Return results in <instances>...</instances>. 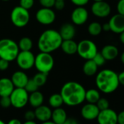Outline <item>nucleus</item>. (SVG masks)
Listing matches in <instances>:
<instances>
[{
  "mask_svg": "<svg viewBox=\"0 0 124 124\" xmlns=\"http://www.w3.org/2000/svg\"><path fill=\"white\" fill-rule=\"evenodd\" d=\"M36 19L42 25H50L55 20V13L52 8H42L36 13Z\"/></svg>",
  "mask_w": 124,
  "mask_h": 124,
  "instance_id": "9d476101",
  "label": "nucleus"
},
{
  "mask_svg": "<svg viewBox=\"0 0 124 124\" xmlns=\"http://www.w3.org/2000/svg\"><path fill=\"white\" fill-rule=\"evenodd\" d=\"M71 19L73 24L82 26L88 19V12L84 7H77L71 14Z\"/></svg>",
  "mask_w": 124,
  "mask_h": 124,
  "instance_id": "ddd939ff",
  "label": "nucleus"
},
{
  "mask_svg": "<svg viewBox=\"0 0 124 124\" xmlns=\"http://www.w3.org/2000/svg\"><path fill=\"white\" fill-rule=\"evenodd\" d=\"M120 41L121 42L122 44L124 45V31L120 34Z\"/></svg>",
  "mask_w": 124,
  "mask_h": 124,
  "instance_id": "49530a36",
  "label": "nucleus"
},
{
  "mask_svg": "<svg viewBox=\"0 0 124 124\" xmlns=\"http://www.w3.org/2000/svg\"><path fill=\"white\" fill-rule=\"evenodd\" d=\"M24 118L26 120H34V119H36L34 111H32V110L26 111L24 114Z\"/></svg>",
  "mask_w": 124,
  "mask_h": 124,
  "instance_id": "4c0bfd02",
  "label": "nucleus"
},
{
  "mask_svg": "<svg viewBox=\"0 0 124 124\" xmlns=\"http://www.w3.org/2000/svg\"><path fill=\"white\" fill-rule=\"evenodd\" d=\"M96 120L99 124H117V113L109 107L99 111Z\"/></svg>",
  "mask_w": 124,
  "mask_h": 124,
  "instance_id": "f8f14e48",
  "label": "nucleus"
},
{
  "mask_svg": "<svg viewBox=\"0 0 124 124\" xmlns=\"http://www.w3.org/2000/svg\"><path fill=\"white\" fill-rule=\"evenodd\" d=\"M65 7V2L64 0H55V4H54V8L58 10H63Z\"/></svg>",
  "mask_w": 124,
  "mask_h": 124,
  "instance_id": "e433bc0d",
  "label": "nucleus"
},
{
  "mask_svg": "<svg viewBox=\"0 0 124 124\" xmlns=\"http://www.w3.org/2000/svg\"><path fill=\"white\" fill-rule=\"evenodd\" d=\"M95 82L98 90L107 94L115 91L120 85L117 74L109 69H104L98 72Z\"/></svg>",
  "mask_w": 124,
  "mask_h": 124,
  "instance_id": "f03ea898",
  "label": "nucleus"
},
{
  "mask_svg": "<svg viewBox=\"0 0 124 124\" xmlns=\"http://www.w3.org/2000/svg\"><path fill=\"white\" fill-rule=\"evenodd\" d=\"M94 2H98V1H103V0H93Z\"/></svg>",
  "mask_w": 124,
  "mask_h": 124,
  "instance_id": "603ef678",
  "label": "nucleus"
},
{
  "mask_svg": "<svg viewBox=\"0 0 124 124\" xmlns=\"http://www.w3.org/2000/svg\"><path fill=\"white\" fill-rule=\"evenodd\" d=\"M58 32L63 40L73 39L76 34V29L73 23H65L61 26Z\"/></svg>",
  "mask_w": 124,
  "mask_h": 124,
  "instance_id": "dca6fc26",
  "label": "nucleus"
},
{
  "mask_svg": "<svg viewBox=\"0 0 124 124\" xmlns=\"http://www.w3.org/2000/svg\"><path fill=\"white\" fill-rule=\"evenodd\" d=\"M48 103L50 107L55 109L61 107L64 104V101L60 93H53L49 97Z\"/></svg>",
  "mask_w": 124,
  "mask_h": 124,
  "instance_id": "a878e982",
  "label": "nucleus"
},
{
  "mask_svg": "<svg viewBox=\"0 0 124 124\" xmlns=\"http://www.w3.org/2000/svg\"><path fill=\"white\" fill-rule=\"evenodd\" d=\"M29 93L24 88H15L10 95L11 106L16 109H21L29 103Z\"/></svg>",
  "mask_w": 124,
  "mask_h": 124,
  "instance_id": "6e6552de",
  "label": "nucleus"
},
{
  "mask_svg": "<svg viewBox=\"0 0 124 124\" xmlns=\"http://www.w3.org/2000/svg\"><path fill=\"white\" fill-rule=\"evenodd\" d=\"M7 124H22V123L18 118H13V119H10Z\"/></svg>",
  "mask_w": 124,
  "mask_h": 124,
  "instance_id": "c03bdc74",
  "label": "nucleus"
},
{
  "mask_svg": "<svg viewBox=\"0 0 124 124\" xmlns=\"http://www.w3.org/2000/svg\"><path fill=\"white\" fill-rule=\"evenodd\" d=\"M117 124H124V110L117 114Z\"/></svg>",
  "mask_w": 124,
  "mask_h": 124,
  "instance_id": "a19ab883",
  "label": "nucleus"
},
{
  "mask_svg": "<svg viewBox=\"0 0 124 124\" xmlns=\"http://www.w3.org/2000/svg\"><path fill=\"white\" fill-rule=\"evenodd\" d=\"M97 107L99 108V109L101 111V110H104V109H106L107 108L109 107V101L105 99V98H101L100 97V99L98 100V101L96 103Z\"/></svg>",
  "mask_w": 124,
  "mask_h": 124,
  "instance_id": "7c9ffc66",
  "label": "nucleus"
},
{
  "mask_svg": "<svg viewBox=\"0 0 124 124\" xmlns=\"http://www.w3.org/2000/svg\"><path fill=\"white\" fill-rule=\"evenodd\" d=\"M101 53L106 61H112L117 57L119 50L117 47L113 45H107L103 47Z\"/></svg>",
  "mask_w": 124,
  "mask_h": 124,
  "instance_id": "412c9836",
  "label": "nucleus"
},
{
  "mask_svg": "<svg viewBox=\"0 0 124 124\" xmlns=\"http://www.w3.org/2000/svg\"><path fill=\"white\" fill-rule=\"evenodd\" d=\"M65 54L67 55H75L78 50V43L73 39L63 40L60 47Z\"/></svg>",
  "mask_w": 124,
  "mask_h": 124,
  "instance_id": "4be33fe9",
  "label": "nucleus"
},
{
  "mask_svg": "<svg viewBox=\"0 0 124 124\" xmlns=\"http://www.w3.org/2000/svg\"><path fill=\"white\" fill-rule=\"evenodd\" d=\"M99 109L97 107L96 104L87 103L83 106L80 110L81 116L87 120H93L96 119L99 113Z\"/></svg>",
  "mask_w": 124,
  "mask_h": 124,
  "instance_id": "4468645a",
  "label": "nucleus"
},
{
  "mask_svg": "<svg viewBox=\"0 0 124 124\" xmlns=\"http://www.w3.org/2000/svg\"><path fill=\"white\" fill-rule=\"evenodd\" d=\"M24 88L26 89V91L30 93H32L34 91H36L38 90L39 87L37 86V85L34 83V81L32 80V79H29L27 83L26 84Z\"/></svg>",
  "mask_w": 124,
  "mask_h": 124,
  "instance_id": "c756f323",
  "label": "nucleus"
},
{
  "mask_svg": "<svg viewBox=\"0 0 124 124\" xmlns=\"http://www.w3.org/2000/svg\"><path fill=\"white\" fill-rule=\"evenodd\" d=\"M85 91L80 83L70 81L63 85L60 94L63 99L64 104L70 107H75L81 104L85 101Z\"/></svg>",
  "mask_w": 124,
  "mask_h": 124,
  "instance_id": "f257e3e1",
  "label": "nucleus"
},
{
  "mask_svg": "<svg viewBox=\"0 0 124 124\" xmlns=\"http://www.w3.org/2000/svg\"><path fill=\"white\" fill-rule=\"evenodd\" d=\"M70 1L77 7H84L89 2V0H70Z\"/></svg>",
  "mask_w": 124,
  "mask_h": 124,
  "instance_id": "58836bf2",
  "label": "nucleus"
},
{
  "mask_svg": "<svg viewBox=\"0 0 124 124\" xmlns=\"http://www.w3.org/2000/svg\"><path fill=\"white\" fill-rule=\"evenodd\" d=\"M88 31L90 35L93 37H96L99 35L102 31L101 24L96 21L91 23L88 26Z\"/></svg>",
  "mask_w": 124,
  "mask_h": 124,
  "instance_id": "cd10ccee",
  "label": "nucleus"
},
{
  "mask_svg": "<svg viewBox=\"0 0 124 124\" xmlns=\"http://www.w3.org/2000/svg\"><path fill=\"white\" fill-rule=\"evenodd\" d=\"M47 75H48V74L38 72V73H37L36 75H34L32 80L39 88L41 86H43L46 83L47 80Z\"/></svg>",
  "mask_w": 124,
  "mask_h": 124,
  "instance_id": "c85d7f7f",
  "label": "nucleus"
},
{
  "mask_svg": "<svg viewBox=\"0 0 124 124\" xmlns=\"http://www.w3.org/2000/svg\"><path fill=\"white\" fill-rule=\"evenodd\" d=\"M67 113L61 107L55 108L52 110L50 120L55 124H62L67 119Z\"/></svg>",
  "mask_w": 124,
  "mask_h": 124,
  "instance_id": "aec40b11",
  "label": "nucleus"
},
{
  "mask_svg": "<svg viewBox=\"0 0 124 124\" xmlns=\"http://www.w3.org/2000/svg\"><path fill=\"white\" fill-rule=\"evenodd\" d=\"M111 6L105 1L94 2L91 6V13L97 18H107L111 13Z\"/></svg>",
  "mask_w": 124,
  "mask_h": 124,
  "instance_id": "9b49d317",
  "label": "nucleus"
},
{
  "mask_svg": "<svg viewBox=\"0 0 124 124\" xmlns=\"http://www.w3.org/2000/svg\"><path fill=\"white\" fill-rule=\"evenodd\" d=\"M62 124H78L76 120L73 118H67Z\"/></svg>",
  "mask_w": 124,
  "mask_h": 124,
  "instance_id": "37998d69",
  "label": "nucleus"
},
{
  "mask_svg": "<svg viewBox=\"0 0 124 124\" xmlns=\"http://www.w3.org/2000/svg\"><path fill=\"white\" fill-rule=\"evenodd\" d=\"M120 61H121L122 63L124 64V52H123V53H121V55H120Z\"/></svg>",
  "mask_w": 124,
  "mask_h": 124,
  "instance_id": "8fccbe9b",
  "label": "nucleus"
},
{
  "mask_svg": "<svg viewBox=\"0 0 124 124\" xmlns=\"http://www.w3.org/2000/svg\"><path fill=\"white\" fill-rule=\"evenodd\" d=\"M15 86L10 78H2L0 79V97L10 96Z\"/></svg>",
  "mask_w": 124,
  "mask_h": 124,
  "instance_id": "6ab92c4d",
  "label": "nucleus"
},
{
  "mask_svg": "<svg viewBox=\"0 0 124 124\" xmlns=\"http://www.w3.org/2000/svg\"><path fill=\"white\" fill-rule=\"evenodd\" d=\"M19 52L18 45L13 39L8 38L0 39V58L11 62L16 60Z\"/></svg>",
  "mask_w": 124,
  "mask_h": 124,
  "instance_id": "20e7f679",
  "label": "nucleus"
},
{
  "mask_svg": "<svg viewBox=\"0 0 124 124\" xmlns=\"http://www.w3.org/2000/svg\"><path fill=\"white\" fill-rule=\"evenodd\" d=\"M102 26V31H110V27L108 23H105L103 25H101Z\"/></svg>",
  "mask_w": 124,
  "mask_h": 124,
  "instance_id": "a18cd8bd",
  "label": "nucleus"
},
{
  "mask_svg": "<svg viewBox=\"0 0 124 124\" xmlns=\"http://www.w3.org/2000/svg\"><path fill=\"white\" fill-rule=\"evenodd\" d=\"M18 45L19 50L22 51H29L31 50V48L33 47V42L28 37H22L19 40Z\"/></svg>",
  "mask_w": 124,
  "mask_h": 124,
  "instance_id": "bb28decb",
  "label": "nucleus"
},
{
  "mask_svg": "<svg viewBox=\"0 0 124 124\" xmlns=\"http://www.w3.org/2000/svg\"><path fill=\"white\" fill-rule=\"evenodd\" d=\"M15 88H24L29 80L28 75L23 71H16L11 76Z\"/></svg>",
  "mask_w": 124,
  "mask_h": 124,
  "instance_id": "a211bd4d",
  "label": "nucleus"
},
{
  "mask_svg": "<svg viewBox=\"0 0 124 124\" xmlns=\"http://www.w3.org/2000/svg\"><path fill=\"white\" fill-rule=\"evenodd\" d=\"M55 0H39V2L42 8H52L54 7Z\"/></svg>",
  "mask_w": 124,
  "mask_h": 124,
  "instance_id": "f704fd0d",
  "label": "nucleus"
},
{
  "mask_svg": "<svg viewBox=\"0 0 124 124\" xmlns=\"http://www.w3.org/2000/svg\"><path fill=\"white\" fill-rule=\"evenodd\" d=\"M117 12L118 14L124 16V0H118L117 4Z\"/></svg>",
  "mask_w": 124,
  "mask_h": 124,
  "instance_id": "c9c22d12",
  "label": "nucleus"
},
{
  "mask_svg": "<svg viewBox=\"0 0 124 124\" xmlns=\"http://www.w3.org/2000/svg\"><path fill=\"white\" fill-rule=\"evenodd\" d=\"M43 102H44V96L38 90L32 93H30V94L29 95V103L32 107L36 108L43 104Z\"/></svg>",
  "mask_w": 124,
  "mask_h": 124,
  "instance_id": "5701e85b",
  "label": "nucleus"
},
{
  "mask_svg": "<svg viewBox=\"0 0 124 124\" xmlns=\"http://www.w3.org/2000/svg\"><path fill=\"white\" fill-rule=\"evenodd\" d=\"M119 83L124 86V71L121 72L120 74H117Z\"/></svg>",
  "mask_w": 124,
  "mask_h": 124,
  "instance_id": "79ce46f5",
  "label": "nucleus"
},
{
  "mask_svg": "<svg viewBox=\"0 0 124 124\" xmlns=\"http://www.w3.org/2000/svg\"><path fill=\"white\" fill-rule=\"evenodd\" d=\"M34 4V0H20V6L26 10L32 8Z\"/></svg>",
  "mask_w": 124,
  "mask_h": 124,
  "instance_id": "473e14b6",
  "label": "nucleus"
},
{
  "mask_svg": "<svg viewBox=\"0 0 124 124\" xmlns=\"http://www.w3.org/2000/svg\"><path fill=\"white\" fill-rule=\"evenodd\" d=\"M92 60L95 62V64L98 66V67L103 66L106 62V60L104 58V56L101 55V53H99V52L94 55V57L92 58Z\"/></svg>",
  "mask_w": 124,
  "mask_h": 124,
  "instance_id": "2f4dec72",
  "label": "nucleus"
},
{
  "mask_svg": "<svg viewBox=\"0 0 124 124\" xmlns=\"http://www.w3.org/2000/svg\"><path fill=\"white\" fill-rule=\"evenodd\" d=\"M0 124H6L2 120H1V119H0Z\"/></svg>",
  "mask_w": 124,
  "mask_h": 124,
  "instance_id": "3c124183",
  "label": "nucleus"
},
{
  "mask_svg": "<svg viewBox=\"0 0 124 124\" xmlns=\"http://www.w3.org/2000/svg\"><path fill=\"white\" fill-rule=\"evenodd\" d=\"M97 53L96 45L90 39H83L78 43L77 53L83 59H92Z\"/></svg>",
  "mask_w": 124,
  "mask_h": 124,
  "instance_id": "0eeeda50",
  "label": "nucleus"
},
{
  "mask_svg": "<svg viewBox=\"0 0 124 124\" xmlns=\"http://www.w3.org/2000/svg\"><path fill=\"white\" fill-rule=\"evenodd\" d=\"M64 1H65V0H64Z\"/></svg>",
  "mask_w": 124,
  "mask_h": 124,
  "instance_id": "5fc2aeb1",
  "label": "nucleus"
},
{
  "mask_svg": "<svg viewBox=\"0 0 124 124\" xmlns=\"http://www.w3.org/2000/svg\"><path fill=\"white\" fill-rule=\"evenodd\" d=\"M10 62L3 59L0 58V71H5L9 68Z\"/></svg>",
  "mask_w": 124,
  "mask_h": 124,
  "instance_id": "ea45409f",
  "label": "nucleus"
},
{
  "mask_svg": "<svg viewBox=\"0 0 124 124\" xmlns=\"http://www.w3.org/2000/svg\"><path fill=\"white\" fill-rule=\"evenodd\" d=\"M63 41L58 31L55 29H47L43 31L37 42V47L40 52L52 53L58 50Z\"/></svg>",
  "mask_w": 124,
  "mask_h": 124,
  "instance_id": "7ed1b4c3",
  "label": "nucleus"
},
{
  "mask_svg": "<svg viewBox=\"0 0 124 124\" xmlns=\"http://www.w3.org/2000/svg\"><path fill=\"white\" fill-rule=\"evenodd\" d=\"M10 20L13 24L18 28L25 27L30 21V14L28 10L22 7H15L10 13Z\"/></svg>",
  "mask_w": 124,
  "mask_h": 124,
  "instance_id": "423d86ee",
  "label": "nucleus"
},
{
  "mask_svg": "<svg viewBox=\"0 0 124 124\" xmlns=\"http://www.w3.org/2000/svg\"><path fill=\"white\" fill-rule=\"evenodd\" d=\"M22 124H37L34 120H26Z\"/></svg>",
  "mask_w": 124,
  "mask_h": 124,
  "instance_id": "de8ad7c7",
  "label": "nucleus"
},
{
  "mask_svg": "<svg viewBox=\"0 0 124 124\" xmlns=\"http://www.w3.org/2000/svg\"><path fill=\"white\" fill-rule=\"evenodd\" d=\"M0 106L2 108H8L11 106L10 96H2L0 98Z\"/></svg>",
  "mask_w": 124,
  "mask_h": 124,
  "instance_id": "72a5a7b5",
  "label": "nucleus"
},
{
  "mask_svg": "<svg viewBox=\"0 0 124 124\" xmlns=\"http://www.w3.org/2000/svg\"><path fill=\"white\" fill-rule=\"evenodd\" d=\"M34 114L36 119H37L40 122H44L50 120L52 109H50V107L42 104L35 108Z\"/></svg>",
  "mask_w": 124,
  "mask_h": 124,
  "instance_id": "f3484780",
  "label": "nucleus"
},
{
  "mask_svg": "<svg viewBox=\"0 0 124 124\" xmlns=\"http://www.w3.org/2000/svg\"><path fill=\"white\" fill-rule=\"evenodd\" d=\"M34 60L35 55L31 50H20L16 58L18 66L22 70H29L34 67Z\"/></svg>",
  "mask_w": 124,
  "mask_h": 124,
  "instance_id": "1a4fd4ad",
  "label": "nucleus"
},
{
  "mask_svg": "<svg viewBox=\"0 0 124 124\" xmlns=\"http://www.w3.org/2000/svg\"><path fill=\"white\" fill-rule=\"evenodd\" d=\"M2 1H4V2H8L10 0H2Z\"/></svg>",
  "mask_w": 124,
  "mask_h": 124,
  "instance_id": "864d4df0",
  "label": "nucleus"
},
{
  "mask_svg": "<svg viewBox=\"0 0 124 124\" xmlns=\"http://www.w3.org/2000/svg\"><path fill=\"white\" fill-rule=\"evenodd\" d=\"M34 67L39 72L48 74L54 67V58L49 53L40 52L35 56Z\"/></svg>",
  "mask_w": 124,
  "mask_h": 124,
  "instance_id": "39448f33",
  "label": "nucleus"
},
{
  "mask_svg": "<svg viewBox=\"0 0 124 124\" xmlns=\"http://www.w3.org/2000/svg\"><path fill=\"white\" fill-rule=\"evenodd\" d=\"M100 93L99 91L94 88H91L89 90L85 91V100L88 103L91 104H96L98 100L100 99Z\"/></svg>",
  "mask_w": 124,
  "mask_h": 124,
  "instance_id": "393cba45",
  "label": "nucleus"
},
{
  "mask_svg": "<svg viewBox=\"0 0 124 124\" xmlns=\"http://www.w3.org/2000/svg\"><path fill=\"white\" fill-rule=\"evenodd\" d=\"M108 23L112 32L120 34L124 31V16L117 13L111 17Z\"/></svg>",
  "mask_w": 124,
  "mask_h": 124,
  "instance_id": "2eb2a0df",
  "label": "nucleus"
},
{
  "mask_svg": "<svg viewBox=\"0 0 124 124\" xmlns=\"http://www.w3.org/2000/svg\"><path fill=\"white\" fill-rule=\"evenodd\" d=\"M40 124H55L54 123L52 120H47V121H44V122H41Z\"/></svg>",
  "mask_w": 124,
  "mask_h": 124,
  "instance_id": "09e8293b",
  "label": "nucleus"
},
{
  "mask_svg": "<svg viewBox=\"0 0 124 124\" xmlns=\"http://www.w3.org/2000/svg\"><path fill=\"white\" fill-rule=\"evenodd\" d=\"M98 71V66L95 64V62L92 60H86L83 66V73L88 77H91L95 75Z\"/></svg>",
  "mask_w": 124,
  "mask_h": 124,
  "instance_id": "b1692460",
  "label": "nucleus"
}]
</instances>
